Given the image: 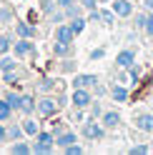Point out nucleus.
I'll use <instances>...</instances> for the list:
<instances>
[{"label":"nucleus","instance_id":"obj_45","mask_svg":"<svg viewBox=\"0 0 153 155\" xmlns=\"http://www.w3.org/2000/svg\"><path fill=\"white\" fill-rule=\"evenodd\" d=\"M0 25H3V23H0Z\"/></svg>","mask_w":153,"mask_h":155},{"label":"nucleus","instance_id":"obj_3","mask_svg":"<svg viewBox=\"0 0 153 155\" xmlns=\"http://www.w3.org/2000/svg\"><path fill=\"white\" fill-rule=\"evenodd\" d=\"M83 138H88V140H100L103 135H106V128H103V123H95V120H85L83 123Z\"/></svg>","mask_w":153,"mask_h":155},{"label":"nucleus","instance_id":"obj_36","mask_svg":"<svg viewBox=\"0 0 153 155\" xmlns=\"http://www.w3.org/2000/svg\"><path fill=\"white\" fill-rule=\"evenodd\" d=\"M73 3H78V0H55V5H58L60 10H65V8H70Z\"/></svg>","mask_w":153,"mask_h":155},{"label":"nucleus","instance_id":"obj_1","mask_svg":"<svg viewBox=\"0 0 153 155\" xmlns=\"http://www.w3.org/2000/svg\"><path fill=\"white\" fill-rule=\"evenodd\" d=\"M35 113L43 115V118H53L55 113H58V100L50 98V95H45V98L35 100Z\"/></svg>","mask_w":153,"mask_h":155},{"label":"nucleus","instance_id":"obj_6","mask_svg":"<svg viewBox=\"0 0 153 155\" xmlns=\"http://www.w3.org/2000/svg\"><path fill=\"white\" fill-rule=\"evenodd\" d=\"M133 123L141 133H153V113H138L133 118Z\"/></svg>","mask_w":153,"mask_h":155},{"label":"nucleus","instance_id":"obj_27","mask_svg":"<svg viewBox=\"0 0 153 155\" xmlns=\"http://www.w3.org/2000/svg\"><path fill=\"white\" fill-rule=\"evenodd\" d=\"M33 110H35V98L23 95V113H33Z\"/></svg>","mask_w":153,"mask_h":155},{"label":"nucleus","instance_id":"obj_14","mask_svg":"<svg viewBox=\"0 0 153 155\" xmlns=\"http://www.w3.org/2000/svg\"><path fill=\"white\" fill-rule=\"evenodd\" d=\"M10 153H13V155H30V153H33V145H28L25 140H15V143L10 145Z\"/></svg>","mask_w":153,"mask_h":155},{"label":"nucleus","instance_id":"obj_22","mask_svg":"<svg viewBox=\"0 0 153 155\" xmlns=\"http://www.w3.org/2000/svg\"><path fill=\"white\" fill-rule=\"evenodd\" d=\"M53 148H55V145H48V143H40V140H38V143L33 145V153H38V155H50Z\"/></svg>","mask_w":153,"mask_h":155},{"label":"nucleus","instance_id":"obj_7","mask_svg":"<svg viewBox=\"0 0 153 155\" xmlns=\"http://www.w3.org/2000/svg\"><path fill=\"white\" fill-rule=\"evenodd\" d=\"M73 143H78V135H75L73 130H60V133H55V148H68V145Z\"/></svg>","mask_w":153,"mask_h":155},{"label":"nucleus","instance_id":"obj_9","mask_svg":"<svg viewBox=\"0 0 153 155\" xmlns=\"http://www.w3.org/2000/svg\"><path fill=\"white\" fill-rule=\"evenodd\" d=\"M113 13L118 18H131L133 15V3L131 0H113Z\"/></svg>","mask_w":153,"mask_h":155},{"label":"nucleus","instance_id":"obj_43","mask_svg":"<svg viewBox=\"0 0 153 155\" xmlns=\"http://www.w3.org/2000/svg\"><path fill=\"white\" fill-rule=\"evenodd\" d=\"M100 3H110V0H100Z\"/></svg>","mask_w":153,"mask_h":155},{"label":"nucleus","instance_id":"obj_25","mask_svg":"<svg viewBox=\"0 0 153 155\" xmlns=\"http://www.w3.org/2000/svg\"><path fill=\"white\" fill-rule=\"evenodd\" d=\"M141 65H136V63H133L131 68H128V78H131V83H138V78H141Z\"/></svg>","mask_w":153,"mask_h":155},{"label":"nucleus","instance_id":"obj_8","mask_svg":"<svg viewBox=\"0 0 153 155\" xmlns=\"http://www.w3.org/2000/svg\"><path fill=\"white\" fill-rule=\"evenodd\" d=\"M116 63H118V68H123V70H128V68L136 63V50H131V48H126V50H121L118 55H116Z\"/></svg>","mask_w":153,"mask_h":155},{"label":"nucleus","instance_id":"obj_26","mask_svg":"<svg viewBox=\"0 0 153 155\" xmlns=\"http://www.w3.org/2000/svg\"><path fill=\"white\" fill-rule=\"evenodd\" d=\"M113 20H116V13L113 10H100V23L103 25H113Z\"/></svg>","mask_w":153,"mask_h":155},{"label":"nucleus","instance_id":"obj_34","mask_svg":"<svg viewBox=\"0 0 153 155\" xmlns=\"http://www.w3.org/2000/svg\"><path fill=\"white\" fill-rule=\"evenodd\" d=\"M8 20H13L10 8H0V23H8Z\"/></svg>","mask_w":153,"mask_h":155},{"label":"nucleus","instance_id":"obj_32","mask_svg":"<svg viewBox=\"0 0 153 155\" xmlns=\"http://www.w3.org/2000/svg\"><path fill=\"white\" fill-rule=\"evenodd\" d=\"M80 8H83V10H95V8H98V0H80Z\"/></svg>","mask_w":153,"mask_h":155},{"label":"nucleus","instance_id":"obj_29","mask_svg":"<svg viewBox=\"0 0 153 155\" xmlns=\"http://www.w3.org/2000/svg\"><path fill=\"white\" fill-rule=\"evenodd\" d=\"M63 153L65 155H83V148L78 143H73V145H68V148H63Z\"/></svg>","mask_w":153,"mask_h":155},{"label":"nucleus","instance_id":"obj_33","mask_svg":"<svg viewBox=\"0 0 153 155\" xmlns=\"http://www.w3.org/2000/svg\"><path fill=\"white\" fill-rule=\"evenodd\" d=\"M90 115H93V118H100V115H103V108H100V103H90Z\"/></svg>","mask_w":153,"mask_h":155},{"label":"nucleus","instance_id":"obj_10","mask_svg":"<svg viewBox=\"0 0 153 155\" xmlns=\"http://www.w3.org/2000/svg\"><path fill=\"white\" fill-rule=\"evenodd\" d=\"M55 40H60V43H73V40H75V33H73L70 23H68V25H58V28H55Z\"/></svg>","mask_w":153,"mask_h":155},{"label":"nucleus","instance_id":"obj_40","mask_svg":"<svg viewBox=\"0 0 153 155\" xmlns=\"http://www.w3.org/2000/svg\"><path fill=\"white\" fill-rule=\"evenodd\" d=\"M5 138H8V130L3 128V123H0V143H5Z\"/></svg>","mask_w":153,"mask_h":155},{"label":"nucleus","instance_id":"obj_21","mask_svg":"<svg viewBox=\"0 0 153 155\" xmlns=\"http://www.w3.org/2000/svg\"><path fill=\"white\" fill-rule=\"evenodd\" d=\"M15 68H18V63L13 60V58H8V55L0 58V70L3 73H10V70H15Z\"/></svg>","mask_w":153,"mask_h":155},{"label":"nucleus","instance_id":"obj_44","mask_svg":"<svg viewBox=\"0 0 153 155\" xmlns=\"http://www.w3.org/2000/svg\"><path fill=\"white\" fill-rule=\"evenodd\" d=\"M78 3H80V0H78Z\"/></svg>","mask_w":153,"mask_h":155},{"label":"nucleus","instance_id":"obj_15","mask_svg":"<svg viewBox=\"0 0 153 155\" xmlns=\"http://www.w3.org/2000/svg\"><path fill=\"white\" fill-rule=\"evenodd\" d=\"M110 98L116 103H126L128 100V88H123V85H113L110 88Z\"/></svg>","mask_w":153,"mask_h":155},{"label":"nucleus","instance_id":"obj_30","mask_svg":"<svg viewBox=\"0 0 153 155\" xmlns=\"http://www.w3.org/2000/svg\"><path fill=\"white\" fill-rule=\"evenodd\" d=\"M63 15H65V18H78V15H80V8L73 3L70 8H65V10H63Z\"/></svg>","mask_w":153,"mask_h":155},{"label":"nucleus","instance_id":"obj_18","mask_svg":"<svg viewBox=\"0 0 153 155\" xmlns=\"http://www.w3.org/2000/svg\"><path fill=\"white\" fill-rule=\"evenodd\" d=\"M10 50H13V38L0 33V55H8Z\"/></svg>","mask_w":153,"mask_h":155},{"label":"nucleus","instance_id":"obj_24","mask_svg":"<svg viewBox=\"0 0 153 155\" xmlns=\"http://www.w3.org/2000/svg\"><path fill=\"white\" fill-rule=\"evenodd\" d=\"M35 140H40V143H48V145H55V133H45V130H40L35 135Z\"/></svg>","mask_w":153,"mask_h":155},{"label":"nucleus","instance_id":"obj_5","mask_svg":"<svg viewBox=\"0 0 153 155\" xmlns=\"http://www.w3.org/2000/svg\"><path fill=\"white\" fill-rule=\"evenodd\" d=\"M100 123H103V128H106V130H116L118 125H121V113L118 110H103Z\"/></svg>","mask_w":153,"mask_h":155},{"label":"nucleus","instance_id":"obj_20","mask_svg":"<svg viewBox=\"0 0 153 155\" xmlns=\"http://www.w3.org/2000/svg\"><path fill=\"white\" fill-rule=\"evenodd\" d=\"M10 115H13V108H10V105H8V100L3 98V100H0V123L10 120Z\"/></svg>","mask_w":153,"mask_h":155},{"label":"nucleus","instance_id":"obj_12","mask_svg":"<svg viewBox=\"0 0 153 155\" xmlns=\"http://www.w3.org/2000/svg\"><path fill=\"white\" fill-rule=\"evenodd\" d=\"M15 33H18V38H30V40H33V38L38 35V28L30 25V23H18L15 25Z\"/></svg>","mask_w":153,"mask_h":155},{"label":"nucleus","instance_id":"obj_37","mask_svg":"<svg viewBox=\"0 0 153 155\" xmlns=\"http://www.w3.org/2000/svg\"><path fill=\"white\" fill-rule=\"evenodd\" d=\"M103 55H106V50H103V48H95V50L90 53V60H100Z\"/></svg>","mask_w":153,"mask_h":155},{"label":"nucleus","instance_id":"obj_42","mask_svg":"<svg viewBox=\"0 0 153 155\" xmlns=\"http://www.w3.org/2000/svg\"><path fill=\"white\" fill-rule=\"evenodd\" d=\"M151 153H153V140H151Z\"/></svg>","mask_w":153,"mask_h":155},{"label":"nucleus","instance_id":"obj_38","mask_svg":"<svg viewBox=\"0 0 153 155\" xmlns=\"http://www.w3.org/2000/svg\"><path fill=\"white\" fill-rule=\"evenodd\" d=\"M146 33H148V35L153 38V10L148 13V23H146Z\"/></svg>","mask_w":153,"mask_h":155},{"label":"nucleus","instance_id":"obj_28","mask_svg":"<svg viewBox=\"0 0 153 155\" xmlns=\"http://www.w3.org/2000/svg\"><path fill=\"white\" fill-rule=\"evenodd\" d=\"M151 153V145H133V148H128V155H146Z\"/></svg>","mask_w":153,"mask_h":155},{"label":"nucleus","instance_id":"obj_2","mask_svg":"<svg viewBox=\"0 0 153 155\" xmlns=\"http://www.w3.org/2000/svg\"><path fill=\"white\" fill-rule=\"evenodd\" d=\"M70 103H73V108H90V103H93V95H90V88H73V95H70Z\"/></svg>","mask_w":153,"mask_h":155},{"label":"nucleus","instance_id":"obj_11","mask_svg":"<svg viewBox=\"0 0 153 155\" xmlns=\"http://www.w3.org/2000/svg\"><path fill=\"white\" fill-rule=\"evenodd\" d=\"M95 83H98V78L95 75H75L73 78V88H95Z\"/></svg>","mask_w":153,"mask_h":155},{"label":"nucleus","instance_id":"obj_17","mask_svg":"<svg viewBox=\"0 0 153 155\" xmlns=\"http://www.w3.org/2000/svg\"><path fill=\"white\" fill-rule=\"evenodd\" d=\"M20 125H23V133L28 135V138H35V135L40 133V128H38V123H35V120H30V118H25V120H23Z\"/></svg>","mask_w":153,"mask_h":155},{"label":"nucleus","instance_id":"obj_39","mask_svg":"<svg viewBox=\"0 0 153 155\" xmlns=\"http://www.w3.org/2000/svg\"><path fill=\"white\" fill-rule=\"evenodd\" d=\"M60 68H63L65 73H70V70H75V60H65V63H63Z\"/></svg>","mask_w":153,"mask_h":155},{"label":"nucleus","instance_id":"obj_13","mask_svg":"<svg viewBox=\"0 0 153 155\" xmlns=\"http://www.w3.org/2000/svg\"><path fill=\"white\" fill-rule=\"evenodd\" d=\"M5 100H8V105H10L13 110H23V95H20V93L8 90V93H5Z\"/></svg>","mask_w":153,"mask_h":155},{"label":"nucleus","instance_id":"obj_16","mask_svg":"<svg viewBox=\"0 0 153 155\" xmlns=\"http://www.w3.org/2000/svg\"><path fill=\"white\" fill-rule=\"evenodd\" d=\"M70 50H73V43H60V40H55V45H53V53L58 55V58H68Z\"/></svg>","mask_w":153,"mask_h":155},{"label":"nucleus","instance_id":"obj_41","mask_svg":"<svg viewBox=\"0 0 153 155\" xmlns=\"http://www.w3.org/2000/svg\"><path fill=\"white\" fill-rule=\"evenodd\" d=\"M143 8H146V10L151 13V10H153V0H143Z\"/></svg>","mask_w":153,"mask_h":155},{"label":"nucleus","instance_id":"obj_19","mask_svg":"<svg viewBox=\"0 0 153 155\" xmlns=\"http://www.w3.org/2000/svg\"><path fill=\"white\" fill-rule=\"evenodd\" d=\"M85 23H88V20H85V18H80V15H78V18H70V28H73V33H75V35H80V33L85 30Z\"/></svg>","mask_w":153,"mask_h":155},{"label":"nucleus","instance_id":"obj_31","mask_svg":"<svg viewBox=\"0 0 153 155\" xmlns=\"http://www.w3.org/2000/svg\"><path fill=\"white\" fill-rule=\"evenodd\" d=\"M146 23H148V13H138V15H136V28L146 30Z\"/></svg>","mask_w":153,"mask_h":155},{"label":"nucleus","instance_id":"obj_4","mask_svg":"<svg viewBox=\"0 0 153 155\" xmlns=\"http://www.w3.org/2000/svg\"><path fill=\"white\" fill-rule=\"evenodd\" d=\"M13 53H15V58H33L35 45L30 43V38H20V40L13 43Z\"/></svg>","mask_w":153,"mask_h":155},{"label":"nucleus","instance_id":"obj_23","mask_svg":"<svg viewBox=\"0 0 153 155\" xmlns=\"http://www.w3.org/2000/svg\"><path fill=\"white\" fill-rule=\"evenodd\" d=\"M23 125H10V128H8V138H10V140H20L23 138Z\"/></svg>","mask_w":153,"mask_h":155},{"label":"nucleus","instance_id":"obj_35","mask_svg":"<svg viewBox=\"0 0 153 155\" xmlns=\"http://www.w3.org/2000/svg\"><path fill=\"white\" fill-rule=\"evenodd\" d=\"M53 83H55V80H50V78H43L38 85H40V90H50V88H53Z\"/></svg>","mask_w":153,"mask_h":155}]
</instances>
